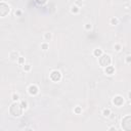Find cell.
Returning a JSON list of instances; mask_svg holds the SVG:
<instances>
[{
    "instance_id": "cell-27",
    "label": "cell",
    "mask_w": 131,
    "mask_h": 131,
    "mask_svg": "<svg viewBox=\"0 0 131 131\" xmlns=\"http://www.w3.org/2000/svg\"><path fill=\"white\" fill-rule=\"evenodd\" d=\"M109 129H110V130H115V131H116V128H115V127H111V128H109Z\"/></svg>"
},
{
    "instance_id": "cell-10",
    "label": "cell",
    "mask_w": 131,
    "mask_h": 131,
    "mask_svg": "<svg viewBox=\"0 0 131 131\" xmlns=\"http://www.w3.org/2000/svg\"><path fill=\"white\" fill-rule=\"evenodd\" d=\"M93 54L95 55V56H97V58H99V56H101L102 55V50L101 49H95L94 50V52H93Z\"/></svg>"
},
{
    "instance_id": "cell-21",
    "label": "cell",
    "mask_w": 131,
    "mask_h": 131,
    "mask_svg": "<svg viewBox=\"0 0 131 131\" xmlns=\"http://www.w3.org/2000/svg\"><path fill=\"white\" fill-rule=\"evenodd\" d=\"M81 112H82V110H81L80 107H77L76 109H75V113H76V114H80Z\"/></svg>"
},
{
    "instance_id": "cell-20",
    "label": "cell",
    "mask_w": 131,
    "mask_h": 131,
    "mask_svg": "<svg viewBox=\"0 0 131 131\" xmlns=\"http://www.w3.org/2000/svg\"><path fill=\"white\" fill-rule=\"evenodd\" d=\"M18 61H19V64H20V65H23V64L25 62V59H24V58H21V56H20L19 60H18Z\"/></svg>"
},
{
    "instance_id": "cell-11",
    "label": "cell",
    "mask_w": 131,
    "mask_h": 131,
    "mask_svg": "<svg viewBox=\"0 0 131 131\" xmlns=\"http://www.w3.org/2000/svg\"><path fill=\"white\" fill-rule=\"evenodd\" d=\"M111 115V111L109 109H105L104 111H102V116L104 117H109Z\"/></svg>"
},
{
    "instance_id": "cell-12",
    "label": "cell",
    "mask_w": 131,
    "mask_h": 131,
    "mask_svg": "<svg viewBox=\"0 0 131 131\" xmlns=\"http://www.w3.org/2000/svg\"><path fill=\"white\" fill-rule=\"evenodd\" d=\"M110 23H111V25H113V26H116V25H118V19L117 18H112L111 19V21H110Z\"/></svg>"
},
{
    "instance_id": "cell-5",
    "label": "cell",
    "mask_w": 131,
    "mask_h": 131,
    "mask_svg": "<svg viewBox=\"0 0 131 131\" xmlns=\"http://www.w3.org/2000/svg\"><path fill=\"white\" fill-rule=\"evenodd\" d=\"M50 79L52 80L53 82H59L60 81V79H61V74L60 71L58 70H54L50 73Z\"/></svg>"
},
{
    "instance_id": "cell-8",
    "label": "cell",
    "mask_w": 131,
    "mask_h": 131,
    "mask_svg": "<svg viewBox=\"0 0 131 131\" xmlns=\"http://www.w3.org/2000/svg\"><path fill=\"white\" fill-rule=\"evenodd\" d=\"M9 58H10V60H19V58H20L19 52L18 51H11V52L9 53Z\"/></svg>"
},
{
    "instance_id": "cell-22",
    "label": "cell",
    "mask_w": 131,
    "mask_h": 131,
    "mask_svg": "<svg viewBox=\"0 0 131 131\" xmlns=\"http://www.w3.org/2000/svg\"><path fill=\"white\" fill-rule=\"evenodd\" d=\"M115 49H116V51H120L121 50V45L120 44H116L115 45Z\"/></svg>"
},
{
    "instance_id": "cell-24",
    "label": "cell",
    "mask_w": 131,
    "mask_h": 131,
    "mask_svg": "<svg viewBox=\"0 0 131 131\" xmlns=\"http://www.w3.org/2000/svg\"><path fill=\"white\" fill-rule=\"evenodd\" d=\"M85 29H86V30H90L91 29V25L90 24H86V25H85Z\"/></svg>"
},
{
    "instance_id": "cell-6",
    "label": "cell",
    "mask_w": 131,
    "mask_h": 131,
    "mask_svg": "<svg viewBox=\"0 0 131 131\" xmlns=\"http://www.w3.org/2000/svg\"><path fill=\"white\" fill-rule=\"evenodd\" d=\"M113 104L115 105V106H117V107H121V106L124 104V98H123V96H121V95L115 96V97H114V99H113Z\"/></svg>"
},
{
    "instance_id": "cell-19",
    "label": "cell",
    "mask_w": 131,
    "mask_h": 131,
    "mask_svg": "<svg viewBox=\"0 0 131 131\" xmlns=\"http://www.w3.org/2000/svg\"><path fill=\"white\" fill-rule=\"evenodd\" d=\"M19 98H20V96H19V94H12V99H13V101H18L19 100Z\"/></svg>"
},
{
    "instance_id": "cell-14",
    "label": "cell",
    "mask_w": 131,
    "mask_h": 131,
    "mask_svg": "<svg viewBox=\"0 0 131 131\" xmlns=\"http://www.w3.org/2000/svg\"><path fill=\"white\" fill-rule=\"evenodd\" d=\"M79 10H80V9H79V7L76 6V5H74V6L71 8V11H72L73 13H78V12H79Z\"/></svg>"
},
{
    "instance_id": "cell-23",
    "label": "cell",
    "mask_w": 131,
    "mask_h": 131,
    "mask_svg": "<svg viewBox=\"0 0 131 131\" xmlns=\"http://www.w3.org/2000/svg\"><path fill=\"white\" fill-rule=\"evenodd\" d=\"M125 60H126L127 64H130V62H131V56H130V55L126 56V59H125Z\"/></svg>"
},
{
    "instance_id": "cell-13",
    "label": "cell",
    "mask_w": 131,
    "mask_h": 131,
    "mask_svg": "<svg viewBox=\"0 0 131 131\" xmlns=\"http://www.w3.org/2000/svg\"><path fill=\"white\" fill-rule=\"evenodd\" d=\"M52 38V35H51V33H45V35H44V39L46 41H49L50 39Z\"/></svg>"
},
{
    "instance_id": "cell-17",
    "label": "cell",
    "mask_w": 131,
    "mask_h": 131,
    "mask_svg": "<svg viewBox=\"0 0 131 131\" xmlns=\"http://www.w3.org/2000/svg\"><path fill=\"white\" fill-rule=\"evenodd\" d=\"M48 47H49V46H48V44H47V43H42V44H41V48H42L43 50L48 49Z\"/></svg>"
},
{
    "instance_id": "cell-1",
    "label": "cell",
    "mask_w": 131,
    "mask_h": 131,
    "mask_svg": "<svg viewBox=\"0 0 131 131\" xmlns=\"http://www.w3.org/2000/svg\"><path fill=\"white\" fill-rule=\"evenodd\" d=\"M23 110L24 109L22 107L21 104H19L18 101H14L9 107V113L13 117H20V116H22V114H23Z\"/></svg>"
},
{
    "instance_id": "cell-2",
    "label": "cell",
    "mask_w": 131,
    "mask_h": 131,
    "mask_svg": "<svg viewBox=\"0 0 131 131\" xmlns=\"http://www.w3.org/2000/svg\"><path fill=\"white\" fill-rule=\"evenodd\" d=\"M99 65L101 67H104V68H107V67H109L111 66L112 64V59H111V56L109 54H102L101 56H99Z\"/></svg>"
},
{
    "instance_id": "cell-4",
    "label": "cell",
    "mask_w": 131,
    "mask_h": 131,
    "mask_svg": "<svg viewBox=\"0 0 131 131\" xmlns=\"http://www.w3.org/2000/svg\"><path fill=\"white\" fill-rule=\"evenodd\" d=\"M9 10H10V8H9V6H8V4H6L5 2H0V15L2 16H5L7 13H9Z\"/></svg>"
},
{
    "instance_id": "cell-26",
    "label": "cell",
    "mask_w": 131,
    "mask_h": 131,
    "mask_svg": "<svg viewBox=\"0 0 131 131\" xmlns=\"http://www.w3.org/2000/svg\"><path fill=\"white\" fill-rule=\"evenodd\" d=\"M128 96H129V99L131 100V90L129 91V93H128Z\"/></svg>"
},
{
    "instance_id": "cell-7",
    "label": "cell",
    "mask_w": 131,
    "mask_h": 131,
    "mask_svg": "<svg viewBox=\"0 0 131 131\" xmlns=\"http://www.w3.org/2000/svg\"><path fill=\"white\" fill-rule=\"evenodd\" d=\"M38 91H39L38 87L36 86V85H34V84L30 85L29 88H28V92H29L31 95H36L38 93Z\"/></svg>"
},
{
    "instance_id": "cell-15",
    "label": "cell",
    "mask_w": 131,
    "mask_h": 131,
    "mask_svg": "<svg viewBox=\"0 0 131 131\" xmlns=\"http://www.w3.org/2000/svg\"><path fill=\"white\" fill-rule=\"evenodd\" d=\"M21 106H22V107H23V109H27V107H28V104H27V101L26 100H22L21 101Z\"/></svg>"
},
{
    "instance_id": "cell-3",
    "label": "cell",
    "mask_w": 131,
    "mask_h": 131,
    "mask_svg": "<svg viewBox=\"0 0 131 131\" xmlns=\"http://www.w3.org/2000/svg\"><path fill=\"white\" fill-rule=\"evenodd\" d=\"M122 129L131 131V116H126L122 120Z\"/></svg>"
},
{
    "instance_id": "cell-25",
    "label": "cell",
    "mask_w": 131,
    "mask_h": 131,
    "mask_svg": "<svg viewBox=\"0 0 131 131\" xmlns=\"http://www.w3.org/2000/svg\"><path fill=\"white\" fill-rule=\"evenodd\" d=\"M22 14V11L21 10H16L15 11V15H21Z\"/></svg>"
},
{
    "instance_id": "cell-9",
    "label": "cell",
    "mask_w": 131,
    "mask_h": 131,
    "mask_svg": "<svg viewBox=\"0 0 131 131\" xmlns=\"http://www.w3.org/2000/svg\"><path fill=\"white\" fill-rule=\"evenodd\" d=\"M114 72H115V69H114V67H112V66L107 67L106 70H105V73L107 74V75H113Z\"/></svg>"
},
{
    "instance_id": "cell-16",
    "label": "cell",
    "mask_w": 131,
    "mask_h": 131,
    "mask_svg": "<svg viewBox=\"0 0 131 131\" xmlns=\"http://www.w3.org/2000/svg\"><path fill=\"white\" fill-rule=\"evenodd\" d=\"M30 69H31V65L27 64V65H25V66H24V71H25V72H29V71H30Z\"/></svg>"
},
{
    "instance_id": "cell-18",
    "label": "cell",
    "mask_w": 131,
    "mask_h": 131,
    "mask_svg": "<svg viewBox=\"0 0 131 131\" xmlns=\"http://www.w3.org/2000/svg\"><path fill=\"white\" fill-rule=\"evenodd\" d=\"M35 1H36V3H38V4L43 5L44 3H46V1H47V0H35Z\"/></svg>"
}]
</instances>
